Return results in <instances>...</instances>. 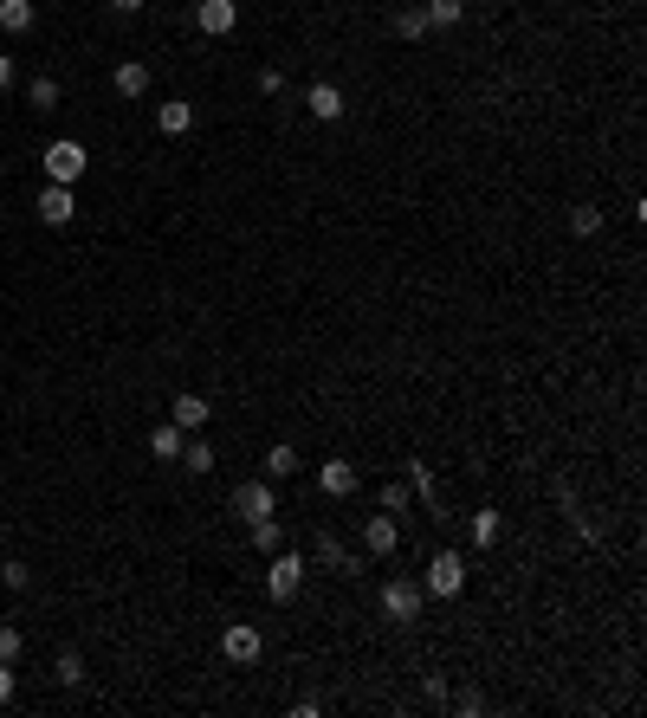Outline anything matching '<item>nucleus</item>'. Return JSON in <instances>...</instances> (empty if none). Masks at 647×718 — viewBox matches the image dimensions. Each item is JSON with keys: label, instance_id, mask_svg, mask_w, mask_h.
Wrapping results in <instances>:
<instances>
[{"label": "nucleus", "instance_id": "2eb2a0df", "mask_svg": "<svg viewBox=\"0 0 647 718\" xmlns=\"http://www.w3.org/2000/svg\"><path fill=\"white\" fill-rule=\"evenodd\" d=\"M33 20H39V7H33V0H0V33H13V39H20V33H33Z\"/></svg>", "mask_w": 647, "mask_h": 718}, {"label": "nucleus", "instance_id": "5701e85b", "mask_svg": "<svg viewBox=\"0 0 647 718\" xmlns=\"http://www.w3.org/2000/svg\"><path fill=\"white\" fill-rule=\"evenodd\" d=\"M434 33V26H428V13H421V7H402V13H395V39H408V46H415V39H428Z\"/></svg>", "mask_w": 647, "mask_h": 718}, {"label": "nucleus", "instance_id": "20e7f679", "mask_svg": "<svg viewBox=\"0 0 647 718\" xmlns=\"http://www.w3.org/2000/svg\"><path fill=\"white\" fill-rule=\"evenodd\" d=\"M376 602H382V615H389V621H421V609H428V589L408 583V576H389Z\"/></svg>", "mask_w": 647, "mask_h": 718}, {"label": "nucleus", "instance_id": "412c9836", "mask_svg": "<svg viewBox=\"0 0 647 718\" xmlns=\"http://www.w3.org/2000/svg\"><path fill=\"white\" fill-rule=\"evenodd\" d=\"M52 680H59V686H85V654H78V647H59V660H52Z\"/></svg>", "mask_w": 647, "mask_h": 718}, {"label": "nucleus", "instance_id": "c9c22d12", "mask_svg": "<svg viewBox=\"0 0 647 718\" xmlns=\"http://www.w3.org/2000/svg\"><path fill=\"white\" fill-rule=\"evenodd\" d=\"M0 531H7V518H0Z\"/></svg>", "mask_w": 647, "mask_h": 718}, {"label": "nucleus", "instance_id": "6e6552de", "mask_svg": "<svg viewBox=\"0 0 647 718\" xmlns=\"http://www.w3.org/2000/svg\"><path fill=\"white\" fill-rule=\"evenodd\" d=\"M233 512H240V518H272V512H279L272 479H240V486H233Z\"/></svg>", "mask_w": 647, "mask_h": 718}, {"label": "nucleus", "instance_id": "aec40b11", "mask_svg": "<svg viewBox=\"0 0 647 718\" xmlns=\"http://www.w3.org/2000/svg\"><path fill=\"white\" fill-rule=\"evenodd\" d=\"M182 440H188L182 427H175V421H162L156 434H149V453H156V460H182Z\"/></svg>", "mask_w": 647, "mask_h": 718}, {"label": "nucleus", "instance_id": "dca6fc26", "mask_svg": "<svg viewBox=\"0 0 647 718\" xmlns=\"http://www.w3.org/2000/svg\"><path fill=\"white\" fill-rule=\"evenodd\" d=\"M466 531H473V544H479V550H492V544H499V537H505V518L492 512V505H479V512L466 518Z\"/></svg>", "mask_w": 647, "mask_h": 718}, {"label": "nucleus", "instance_id": "4468645a", "mask_svg": "<svg viewBox=\"0 0 647 718\" xmlns=\"http://www.w3.org/2000/svg\"><path fill=\"white\" fill-rule=\"evenodd\" d=\"M110 85H117V98H143V91H149V65L143 59H123L117 72H110Z\"/></svg>", "mask_w": 647, "mask_h": 718}, {"label": "nucleus", "instance_id": "7c9ffc66", "mask_svg": "<svg viewBox=\"0 0 647 718\" xmlns=\"http://www.w3.org/2000/svg\"><path fill=\"white\" fill-rule=\"evenodd\" d=\"M0 583L7 589H33V570H26V563H0Z\"/></svg>", "mask_w": 647, "mask_h": 718}, {"label": "nucleus", "instance_id": "f03ea898", "mask_svg": "<svg viewBox=\"0 0 647 718\" xmlns=\"http://www.w3.org/2000/svg\"><path fill=\"white\" fill-rule=\"evenodd\" d=\"M305 570H311V563L298 557V550H272V563H266V596H272V602H298Z\"/></svg>", "mask_w": 647, "mask_h": 718}, {"label": "nucleus", "instance_id": "cd10ccee", "mask_svg": "<svg viewBox=\"0 0 647 718\" xmlns=\"http://www.w3.org/2000/svg\"><path fill=\"white\" fill-rule=\"evenodd\" d=\"M20 647H26V634L13 628V621H0V660H7V667L20 660Z\"/></svg>", "mask_w": 647, "mask_h": 718}, {"label": "nucleus", "instance_id": "c756f323", "mask_svg": "<svg viewBox=\"0 0 647 718\" xmlns=\"http://www.w3.org/2000/svg\"><path fill=\"white\" fill-rule=\"evenodd\" d=\"M447 706H453V712H466V718H479V712H486V699L466 686V693H447Z\"/></svg>", "mask_w": 647, "mask_h": 718}, {"label": "nucleus", "instance_id": "6ab92c4d", "mask_svg": "<svg viewBox=\"0 0 647 718\" xmlns=\"http://www.w3.org/2000/svg\"><path fill=\"white\" fill-rule=\"evenodd\" d=\"M246 537H253V550H266V557H272V550H285V524H279V512H272V518H253V531H246Z\"/></svg>", "mask_w": 647, "mask_h": 718}, {"label": "nucleus", "instance_id": "393cba45", "mask_svg": "<svg viewBox=\"0 0 647 718\" xmlns=\"http://www.w3.org/2000/svg\"><path fill=\"white\" fill-rule=\"evenodd\" d=\"M292 473H298V447H285V440L266 447V479H292Z\"/></svg>", "mask_w": 647, "mask_h": 718}, {"label": "nucleus", "instance_id": "423d86ee", "mask_svg": "<svg viewBox=\"0 0 647 718\" xmlns=\"http://www.w3.org/2000/svg\"><path fill=\"white\" fill-rule=\"evenodd\" d=\"M305 110H311L318 123H343L350 98H343V85H337V78H311V85H305Z\"/></svg>", "mask_w": 647, "mask_h": 718}, {"label": "nucleus", "instance_id": "0eeeda50", "mask_svg": "<svg viewBox=\"0 0 647 718\" xmlns=\"http://www.w3.org/2000/svg\"><path fill=\"white\" fill-rule=\"evenodd\" d=\"M33 207H39V220H46V227H72V220H78V195H72L65 182H46Z\"/></svg>", "mask_w": 647, "mask_h": 718}, {"label": "nucleus", "instance_id": "c85d7f7f", "mask_svg": "<svg viewBox=\"0 0 647 718\" xmlns=\"http://www.w3.org/2000/svg\"><path fill=\"white\" fill-rule=\"evenodd\" d=\"M408 499H415V492H408L402 479H389V486H382V512H408Z\"/></svg>", "mask_w": 647, "mask_h": 718}, {"label": "nucleus", "instance_id": "a878e982", "mask_svg": "<svg viewBox=\"0 0 647 718\" xmlns=\"http://www.w3.org/2000/svg\"><path fill=\"white\" fill-rule=\"evenodd\" d=\"M182 466H188V473H214V447H208V440H182Z\"/></svg>", "mask_w": 647, "mask_h": 718}, {"label": "nucleus", "instance_id": "b1692460", "mask_svg": "<svg viewBox=\"0 0 647 718\" xmlns=\"http://www.w3.org/2000/svg\"><path fill=\"white\" fill-rule=\"evenodd\" d=\"M570 233H576V240L602 233V207H596V201H576V207H570Z\"/></svg>", "mask_w": 647, "mask_h": 718}, {"label": "nucleus", "instance_id": "f8f14e48", "mask_svg": "<svg viewBox=\"0 0 647 718\" xmlns=\"http://www.w3.org/2000/svg\"><path fill=\"white\" fill-rule=\"evenodd\" d=\"M356 486H363V479H356L350 460H324L318 466V492L324 499H356Z\"/></svg>", "mask_w": 647, "mask_h": 718}, {"label": "nucleus", "instance_id": "2f4dec72", "mask_svg": "<svg viewBox=\"0 0 647 718\" xmlns=\"http://www.w3.org/2000/svg\"><path fill=\"white\" fill-rule=\"evenodd\" d=\"M279 91H285V72H279V65H266V72H259V98H279Z\"/></svg>", "mask_w": 647, "mask_h": 718}, {"label": "nucleus", "instance_id": "f257e3e1", "mask_svg": "<svg viewBox=\"0 0 647 718\" xmlns=\"http://www.w3.org/2000/svg\"><path fill=\"white\" fill-rule=\"evenodd\" d=\"M39 162H46V182H65V188H72L78 175L91 169V149L78 143V136H59V143H46V149H39Z\"/></svg>", "mask_w": 647, "mask_h": 718}, {"label": "nucleus", "instance_id": "9b49d317", "mask_svg": "<svg viewBox=\"0 0 647 718\" xmlns=\"http://www.w3.org/2000/svg\"><path fill=\"white\" fill-rule=\"evenodd\" d=\"M195 26L208 39H227L233 26H240V7H233V0H195Z\"/></svg>", "mask_w": 647, "mask_h": 718}, {"label": "nucleus", "instance_id": "bb28decb", "mask_svg": "<svg viewBox=\"0 0 647 718\" xmlns=\"http://www.w3.org/2000/svg\"><path fill=\"white\" fill-rule=\"evenodd\" d=\"M421 13H428V26H460L466 20V0H428Z\"/></svg>", "mask_w": 647, "mask_h": 718}, {"label": "nucleus", "instance_id": "9d476101", "mask_svg": "<svg viewBox=\"0 0 647 718\" xmlns=\"http://www.w3.org/2000/svg\"><path fill=\"white\" fill-rule=\"evenodd\" d=\"M169 421H175V427H182V434H201V427H208V421H214V408H208V395H195V389H182V395H175V402H169Z\"/></svg>", "mask_w": 647, "mask_h": 718}, {"label": "nucleus", "instance_id": "1a4fd4ad", "mask_svg": "<svg viewBox=\"0 0 647 718\" xmlns=\"http://www.w3.org/2000/svg\"><path fill=\"white\" fill-rule=\"evenodd\" d=\"M395 550H402V524H395V512L363 518V557H395Z\"/></svg>", "mask_w": 647, "mask_h": 718}, {"label": "nucleus", "instance_id": "7ed1b4c3", "mask_svg": "<svg viewBox=\"0 0 647 718\" xmlns=\"http://www.w3.org/2000/svg\"><path fill=\"white\" fill-rule=\"evenodd\" d=\"M421 589L428 596H440V602H453L466 589V557L460 550H434V563H428V576H421Z\"/></svg>", "mask_w": 647, "mask_h": 718}, {"label": "nucleus", "instance_id": "f3484780", "mask_svg": "<svg viewBox=\"0 0 647 718\" xmlns=\"http://www.w3.org/2000/svg\"><path fill=\"white\" fill-rule=\"evenodd\" d=\"M318 563H324V570H343V576H356V570H363V563H356V557H350V550H343L330 531H318Z\"/></svg>", "mask_w": 647, "mask_h": 718}, {"label": "nucleus", "instance_id": "4be33fe9", "mask_svg": "<svg viewBox=\"0 0 647 718\" xmlns=\"http://www.w3.org/2000/svg\"><path fill=\"white\" fill-rule=\"evenodd\" d=\"M59 98H65V91H59V78H52V72H39L33 85H26V104H33V110H59Z\"/></svg>", "mask_w": 647, "mask_h": 718}, {"label": "nucleus", "instance_id": "a211bd4d", "mask_svg": "<svg viewBox=\"0 0 647 718\" xmlns=\"http://www.w3.org/2000/svg\"><path fill=\"white\" fill-rule=\"evenodd\" d=\"M408 492H415V499L428 505L434 518H440V492H434V473H428V466H421V460H408Z\"/></svg>", "mask_w": 647, "mask_h": 718}, {"label": "nucleus", "instance_id": "39448f33", "mask_svg": "<svg viewBox=\"0 0 647 718\" xmlns=\"http://www.w3.org/2000/svg\"><path fill=\"white\" fill-rule=\"evenodd\" d=\"M220 654H227L233 667H253V660L266 654V634H259L253 621H227V634H220Z\"/></svg>", "mask_w": 647, "mask_h": 718}, {"label": "nucleus", "instance_id": "f704fd0d", "mask_svg": "<svg viewBox=\"0 0 647 718\" xmlns=\"http://www.w3.org/2000/svg\"><path fill=\"white\" fill-rule=\"evenodd\" d=\"M110 7H117V13H143V0H110Z\"/></svg>", "mask_w": 647, "mask_h": 718}, {"label": "nucleus", "instance_id": "ddd939ff", "mask_svg": "<svg viewBox=\"0 0 647 718\" xmlns=\"http://www.w3.org/2000/svg\"><path fill=\"white\" fill-rule=\"evenodd\" d=\"M156 130H162V136H188V130H195V104H188V98L156 104Z\"/></svg>", "mask_w": 647, "mask_h": 718}, {"label": "nucleus", "instance_id": "473e14b6", "mask_svg": "<svg viewBox=\"0 0 647 718\" xmlns=\"http://www.w3.org/2000/svg\"><path fill=\"white\" fill-rule=\"evenodd\" d=\"M0 706H13V667L0 660Z\"/></svg>", "mask_w": 647, "mask_h": 718}, {"label": "nucleus", "instance_id": "72a5a7b5", "mask_svg": "<svg viewBox=\"0 0 647 718\" xmlns=\"http://www.w3.org/2000/svg\"><path fill=\"white\" fill-rule=\"evenodd\" d=\"M0 91H13V52H0Z\"/></svg>", "mask_w": 647, "mask_h": 718}]
</instances>
